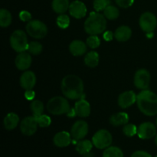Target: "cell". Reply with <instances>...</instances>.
Wrapping results in <instances>:
<instances>
[{
    "label": "cell",
    "mask_w": 157,
    "mask_h": 157,
    "mask_svg": "<svg viewBox=\"0 0 157 157\" xmlns=\"http://www.w3.org/2000/svg\"><path fill=\"white\" fill-rule=\"evenodd\" d=\"M61 90L66 98L71 100L81 99L84 94V84L79 77L69 75L61 81Z\"/></svg>",
    "instance_id": "obj_1"
},
{
    "label": "cell",
    "mask_w": 157,
    "mask_h": 157,
    "mask_svg": "<svg viewBox=\"0 0 157 157\" xmlns=\"http://www.w3.org/2000/svg\"><path fill=\"white\" fill-rule=\"evenodd\" d=\"M139 110L144 114L152 117L157 114V95L149 90H142L136 98Z\"/></svg>",
    "instance_id": "obj_2"
},
{
    "label": "cell",
    "mask_w": 157,
    "mask_h": 157,
    "mask_svg": "<svg viewBox=\"0 0 157 157\" xmlns=\"http://www.w3.org/2000/svg\"><path fill=\"white\" fill-rule=\"evenodd\" d=\"M107 20L104 15L98 12H91L84 22V30L90 35H97L104 32Z\"/></svg>",
    "instance_id": "obj_3"
},
{
    "label": "cell",
    "mask_w": 157,
    "mask_h": 157,
    "mask_svg": "<svg viewBox=\"0 0 157 157\" xmlns=\"http://www.w3.org/2000/svg\"><path fill=\"white\" fill-rule=\"evenodd\" d=\"M48 111L54 115H61L67 113L70 110V105L67 100L62 97H54L49 100L47 104Z\"/></svg>",
    "instance_id": "obj_4"
},
{
    "label": "cell",
    "mask_w": 157,
    "mask_h": 157,
    "mask_svg": "<svg viewBox=\"0 0 157 157\" xmlns=\"http://www.w3.org/2000/svg\"><path fill=\"white\" fill-rule=\"evenodd\" d=\"M27 35L22 30H16L10 37V44L12 48L17 52H25L29 47Z\"/></svg>",
    "instance_id": "obj_5"
},
{
    "label": "cell",
    "mask_w": 157,
    "mask_h": 157,
    "mask_svg": "<svg viewBox=\"0 0 157 157\" xmlns=\"http://www.w3.org/2000/svg\"><path fill=\"white\" fill-rule=\"evenodd\" d=\"M26 31L31 37L38 39L43 38L48 33L46 25L38 20L29 21L26 25Z\"/></svg>",
    "instance_id": "obj_6"
},
{
    "label": "cell",
    "mask_w": 157,
    "mask_h": 157,
    "mask_svg": "<svg viewBox=\"0 0 157 157\" xmlns=\"http://www.w3.org/2000/svg\"><path fill=\"white\" fill-rule=\"evenodd\" d=\"M112 135L107 130H100L94 135L92 143L94 146L100 150L107 149L112 144Z\"/></svg>",
    "instance_id": "obj_7"
},
{
    "label": "cell",
    "mask_w": 157,
    "mask_h": 157,
    "mask_svg": "<svg viewBox=\"0 0 157 157\" xmlns=\"http://www.w3.org/2000/svg\"><path fill=\"white\" fill-rule=\"evenodd\" d=\"M140 26L145 32H151L154 31L157 25V19L154 14L151 12H144L140 18Z\"/></svg>",
    "instance_id": "obj_8"
},
{
    "label": "cell",
    "mask_w": 157,
    "mask_h": 157,
    "mask_svg": "<svg viewBox=\"0 0 157 157\" xmlns=\"http://www.w3.org/2000/svg\"><path fill=\"white\" fill-rule=\"evenodd\" d=\"M38 126V124L35 117H27L21 122L20 130L24 135L32 136L36 133Z\"/></svg>",
    "instance_id": "obj_9"
},
{
    "label": "cell",
    "mask_w": 157,
    "mask_h": 157,
    "mask_svg": "<svg viewBox=\"0 0 157 157\" xmlns=\"http://www.w3.org/2000/svg\"><path fill=\"white\" fill-rule=\"evenodd\" d=\"M150 82V72L146 69H140L134 75V85L140 90L148 88Z\"/></svg>",
    "instance_id": "obj_10"
},
{
    "label": "cell",
    "mask_w": 157,
    "mask_h": 157,
    "mask_svg": "<svg viewBox=\"0 0 157 157\" xmlns=\"http://www.w3.org/2000/svg\"><path fill=\"white\" fill-rule=\"evenodd\" d=\"M88 133V124L84 121H78L72 126L71 135L75 140H82Z\"/></svg>",
    "instance_id": "obj_11"
},
{
    "label": "cell",
    "mask_w": 157,
    "mask_h": 157,
    "mask_svg": "<svg viewBox=\"0 0 157 157\" xmlns=\"http://www.w3.org/2000/svg\"><path fill=\"white\" fill-rule=\"evenodd\" d=\"M156 134V128L152 123H143L137 129V135L140 139L149 140Z\"/></svg>",
    "instance_id": "obj_12"
},
{
    "label": "cell",
    "mask_w": 157,
    "mask_h": 157,
    "mask_svg": "<svg viewBox=\"0 0 157 157\" xmlns=\"http://www.w3.org/2000/svg\"><path fill=\"white\" fill-rule=\"evenodd\" d=\"M69 12L71 15L75 17V18H84L87 13V7L84 2L81 1H74L69 6Z\"/></svg>",
    "instance_id": "obj_13"
},
{
    "label": "cell",
    "mask_w": 157,
    "mask_h": 157,
    "mask_svg": "<svg viewBox=\"0 0 157 157\" xmlns=\"http://www.w3.org/2000/svg\"><path fill=\"white\" fill-rule=\"evenodd\" d=\"M137 96L132 90L125 91L120 94L118 98V104L121 108H127L133 105L136 101Z\"/></svg>",
    "instance_id": "obj_14"
},
{
    "label": "cell",
    "mask_w": 157,
    "mask_h": 157,
    "mask_svg": "<svg viewBox=\"0 0 157 157\" xmlns=\"http://www.w3.org/2000/svg\"><path fill=\"white\" fill-rule=\"evenodd\" d=\"M36 84V77L32 71H25L20 78V84L25 90H32Z\"/></svg>",
    "instance_id": "obj_15"
},
{
    "label": "cell",
    "mask_w": 157,
    "mask_h": 157,
    "mask_svg": "<svg viewBox=\"0 0 157 157\" xmlns=\"http://www.w3.org/2000/svg\"><path fill=\"white\" fill-rule=\"evenodd\" d=\"M32 64V57L30 54L25 52H21L15 58V66L18 70L25 71Z\"/></svg>",
    "instance_id": "obj_16"
},
{
    "label": "cell",
    "mask_w": 157,
    "mask_h": 157,
    "mask_svg": "<svg viewBox=\"0 0 157 157\" xmlns=\"http://www.w3.org/2000/svg\"><path fill=\"white\" fill-rule=\"evenodd\" d=\"M53 142L56 147H66L71 143V135L66 131L59 132L54 136Z\"/></svg>",
    "instance_id": "obj_17"
},
{
    "label": "cell",
    "mask_w": 157,
    "mask_h": 157,
    "mask_svg": "<svg viewBox=\"0 0 157 157\" xmlns=\"http://www.w3.org/2000/svg\"><path fill=\"white\" fill-rule=\"evenodd\" d=\"M75 109L78 116L81 117H87L90 113V106L89 103L84 99H80V101L75 103Z\"/></svg>",
    "instance_id": "obj_18"
},
{
    "label": "cell",
    "mask_w": 157,
    "mask_h": 157,
    "mask_svg": "<svg viewBox=\"0 0 157 157\" xmlns=\"http://www.w3.org/2000/svg\"><path fill=\"white\" fill-rule=\"evenodd\" d=\"M69 50L71 53L75 56H81L84 55L87 51V45L84 41L75 40L69 45Z\"/></svg>",
    "instance_id": "obj_19"
},
{
    "label": "cell",
    "mask_w": 157,
    "mask_h": 157,
    "mask_svg": "<svg viewBox=\"0 0 157 157\" xmlns=\"http://www.w3.org/2000/svg\"><path fill=\"white\" fill-rule=\"evenodd\" d=\"M132 35V31L130 27L126 25L121 26V27L117 28V30L115 31L114 37L118 41L121 42H124L127 41L130 38Z\"/></svg>",
    "instance_id": "obj_20"
},
{
    "label": "cell",
    "mask_w": 157,
    "mask_h": 157,
    "mask_svg": "<svg viewBox=\"0 0 157 157\" xmlns=\"http://www.w3.org/2000/svg\"><path fill=\"white\" fill-rule=\"evenodd\" d=\"M129 121V116L125 112H119L113 114L110 119V123L114 127L126 125Z\"/></svg>",
    "instance_id": "obj_21"
},
{
    "label": "cell",
    "mask_w": 157,
    "mask_h": 157,
    "mask_svg": "<svg viewBox=\"0 0 157 157\" xmlns=\"http://www.w3.org/2000/svg\"><path fill=\"white\" fill-rule=\"evenodd\" d=\"M19 117L15 113H9L6 115L4 119V127L6 130H14L18 126Z\"/></svg>",
    "instance_id": "obj_22"
},
{
    "label": "cell",
    "mask_w": 157,
    "mask_h": 157,
    "mask_svg": "<svg viewBox=\"0 0 157 157\" xmlns=\"http://www.w3.org/2000/svg\"><path fill=\"white\" fill-rule=\"evenodd\" d=\"M69 0H53L52 9L56 13L63 14L69 9Z\"/></svg>",
    "instance_id": "obj_23"
},
{
    "label": "cell",
    "mask_w": 157,
    "mask_h": 157,
    "mask_svg": "<svg viewBox=\"0 0 157 157\" xmlns=\"http://www.w3.org/2000/svg\"><path fill=\"white\" fill-rule=\"evenodd\" d=\"M93 145V143L90 142V140H85L79 141L76 144V148L75 149H76V151L80 154L86 155L90 153Z\"/></svg>",
    "instance_id": "obj_24"
},
{
    "label": "cell",
    "mask_w": 157,
    "mask_h": 157,
    "mask_svg": "<svg viewBox=\"0 0 157 157\" xmlns=\"http://www.w3.org/2000/svg\"><path fill=\"white\" fill-rule=\"evenodd\" d=\"M84 63L89 67H95L99 63V55L96 52H90L86 55Z\"/></svg>",
    "instance_id": "obj_25"
},
{
    "label": "cell",
    "mask_w": 157,
    "mask_h": 157,
    "mask_svg": "<svg viewBox=\"0 0 157 157\" xmlns=\"http://www.w3.org/2000/svg\"><path fill=\"white\" fill-rule=\"evenodd\" d=\"M12 15L7 9H2L0 10V25L5 28L10 25L12 22Z\"/></svg>",
    "instance_id": "obj_26"
},
{
    "label": "cell",
    "mask_w": 157,
    "mask_h": 157,
    "mask_svg": "<svg viewBox=\"0 0 157 157\" xmlns=\"http://www.w3.org/2000/svg\"><path fill=\"white\" fill-rule=\"evenodd\" d=\"M104 14L105 18L109 20H114L119 17L120 12L119 9L114 6L109 5L107 8L104 10Z\"/></svg>",
    "instance_id": "obj_27"
},
{
    "label": "cell",
    "mask_w": 157,
    "mask_h": 157,
    "mask_svg": "<svg viewBox=\"0 0 157 157\" xmlns=\"http://www.w3.org/2000/svg\"><path fill=\"white\" fill-rule=\"evenodd\" d=\"M30 107L34 117H38L42 115L43 111H44V104L41 101L36 100V101H32L31 103Z\"/></svg>",
    "instance_id": "obj_28"
},
{
    "label": "cell",
    "mask_w": 157,
    "mask_h": 157,
    "mask_svg": "<svg viewBox=\"0 0 157 157\" xmlns=\"http://www.w3.org/2000/svg\"><path fill=\"white\" fill-rule=\"evenodd\" d=\"M103 157H124L122 150L117 147H109L104 150Z\"/></svg>",
    "instance_id": "obj_29"
},
{
    "label": "cell",
    "mask_w": 157,
    "mask_h": 157,
    "mask_svg": "<svg viewBox=\"0 0 157 157\" xmlns=\"http://www.w3.org/2000/svg\"><path fill=\"white\" fill-rule=\"evenodd\" d=\"M42 48L43 47L41 43L38 42V41H31L29 44L28 51L29 53L32 54V55H38L42 52Z\"/></svg>",
    "instance_id": "obj_30"
},
{
    "label": "cell",
    "mask_w": 157,
    "mask_h": 157,
    "mask_svg": "<svg viewBox=\"0 0 157 157\" xmlns=\"http://www.w3.org/2000/svg\"><path fill=\"white\" fill-rule=\"evenodd\" d=\"M57 25L58 27L62 29H67L70 25V18L67 15L61 14V15L57 18Z\"/></svg>",
    "instance_id": "obj_31"
},
{
    "label": "cell",
    "mask_w": 157,
    "mask_h": 157,
    "mask_svg": "<svg viewBox=\"0 0 157 157\" xmlns=\"http://www.w3.org/2000/svg\"><path fill=\"white\" fill-rule=\"evenodd\" d=\"M137 127L134 124H126L123 128V132L127 136L131 137L133 136L135 134H137Z\"/></svg>",
    "instance_id": "obj_32"
},
{
    "label": "cell",
    "mask_w": 157,
    "mask_h": 157,
    "mask_svg": "<svg viewBox=\"0 0 157 157\" xmlns=\"http://www.w3.org/2000/svg\"><path fill=\"white\" fill-rule=\"evenodd\" d=\"M94 8L97 12L103 11L110 5V0H94Z\"/></svg>",
    "instance_id": "obj_33"
},
{
    "label": "cell",
    "mask_w": 157,
    "mask_h": 157,
    "mask_svg": "<svg viewBox=\"0 0 157 157\" xmlns=\"http://www.w3.org/2000/svg\"><path fill=\"white\" fill-rule=\"evenodd\" d=\"M37 122L39 127H48L51 125V123H52V120H51L50 117H48V115L42 114L41 116L36 117Z\"/></svg>",
    "instance_id": "obj_34"
},
{
    "label": "cell",
    "mask_w": 157,
    "mask_h": 157,
    "mask_svg": "<svg viewBox=\"0 0 157 157\" xmlns=\"http://www.w3.org/2000/svg\"><path fill=\"white\" fill-rule=\"evenodd\" d=\"M87 44L91 48H97L101 44V40L97 35H90L87 39Z\"/></svg>",
    "instance_id": "obj_35"
},
{
    "label": "cell",
    "mask_w": 157,
    "mask_h": 157,
    "mask_svg": "<svg viewBox=\"0 0 157 157\" xmlns=\"http://www.w3.org/2000/svg\"><path fill=\"white\" fill-rule=\"evenodd\" d=\"M115 2L120 7L127 9V8L130 7L133 4L134 0H115Z\"/></svg>",
    "instance_id": "obj_36"
},
{
    "label": "cell",
    "mask_w": 157,
    "mask_h": 157,
    "mask_svg": "<svg viewBox=\"0 0 157 157\" xmlns=\"http://www.w3.org/2000/svg\"><path fill=\"white\" fill-rule=\"evenodd\" d=\"M19 18L22 21H29L32 18V15L28 11H21L19 13Z\"/></svg>",
    "instance_id": "obj_37"
},
{
    "label": "cell",
    "mask_w": 157,
    "mask_h": 157,
    "mask_svg": "<svg viewBox=\"0 0 157 157\" xmlns=\"http://www.w3.org/2000/svg\"><path fill=\"white\" fill-rule=\"evenodd\" d=\"M131 157H152L151 155L146 151H142V150H138V151L134 152L131 155Z\"/></svg>",
    "instance_id": "obj_38"
},
{
    "label": "cell",
    "mask_w": 157,
    "mask_h": 157,
    "mask_svg": "<svg viewBox=\"0 0 157 157\" xmlns=\"http://www.w3.org/2000/svg\"><path fill=\"white\" fill-rule=\"evenodd\" d=\"M35 93L32 90H26L25 92V98L28 100V101H32L35 98Z\"/></svg>",
    "instance_id": "obj_39"
},
{
    "label": "cell",
    "mask_w": 157,
    "mask_h": 157,
    "mask_svg": "<svg viewBox=\"0 0 157 157\" xmlns=\"http://www.w3.org/2000/svg\"><path fill=\"white\" fill-rule=\"evenodd\" d=\"M113 36H114V34H113V32H110V31H107L104 33V39L107 41H110L113 40Z\"/></svg>",
    "instance_id": "obj_40"
},
{
    "label": "cell",
    "mask_w": 157,
    "mask_h": 157,
    "mask_svg": "<svg viewBox=\"0 0 157 157\" xmlns=\"http://www.w3.org/2000/svg\"><path fill=\"white\" fill-rule=\"evenodd\" d=\"M77 115L76 110H75V108H71L69 110V111L67 113V116L69 117H74Z\"/></svg>",
    "instance_id": "obj_41"
},
{
    "label": "cell",
    "mask_w": 157,
    "mask_h": 157,
    "mask_svg": "<svg viewBox=\"0 0 157 157\" xmlns=\"http://www.w3.org/2000/svg\"><path fill=\"white\" fill-rule=\"evenodd\" d=\"M155 144H156V145L157 146V135L156 136V138H155Z\"/></svg>",
    "instance_id": "obj_42"
},
{
    "label": "cell",
    "mask_w": 157,
    "mask_h": 157,
    "mask_svg": "<svg viewBox=\"0 0 157 157\" xmlns=\"http://www.w3.org/2000/svg\"><path fill=\"white\" fill-rule=\"evenodd\" d=\"M156 125H157V119H156Z\"/></svg>",
    "instance_id": "obj_43"
},
{
    "label": "cell",
    "mask_w": 157,
    "mask_h": 157,
    "mask_svg": "<svg viewBox=\"0 0 157 157\" xmlns=\"http://www.w3.org/2000/svg\"><path fill=\"white\" fill-rule=\"evenodd\" d=\"M156 157H157V156H156Z\"/></svg>",
    "instance_id": "obj_44"
}]
</instances>
